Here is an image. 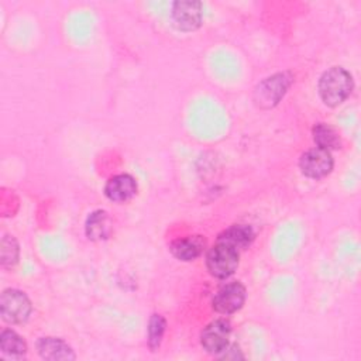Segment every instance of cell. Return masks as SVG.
<instances>
[{
  "label": "cell",
  "instance_id": "9",
  "mask_svg": "<svg viewBox=\"0 0 361 361\" xmlns=\"http://www.w3.org/2000/svg\"><path fill=\"white\" fill-rule=\"evenodd\" d=\"M137 193V182L131 175L120 173L110 178L104 186V195L117 203L130 200Z\"/></svg>",
  "mask_w": 361,
  "mask_h": 361
},
{
  "label": "cell",
  "instance_id": "1",
  "mask_svg": "<svg viewBox=\"0 0 361 361\" xmlns=\"http://www.w3.org/2000/svg\"><path fill=\"white\" fill-rule=\"evenodd\" d=\"M353 76L341 66L327 69L319 80V94L329 107L341 104L353 90Z\"/></svg>",
  "mask_w": 361,
  "mask_h": 361
},
{
  "label": "cell",
  "instance_id": "3",
  "mask_svg": "<svg viewBox=\"0 0 361 361\" xmlns=\"http://www.w3.org/2000/svg\"><path fill=\"white\" fill-rule=\"evenodd\" d=\"M28 296L18 289H6L0 298V313L4 322L11 324L24 323L31 313Z\"/></svg>",
  "mask_w": 361,
  "mask_h": 361
},
{
  "label": "cell",
  "instance_id": "12",
  "mask_svg": "<svg viewBox=\"0 0 361 361\" xmlns=\"http://www.w3.org/2000/svg\"><path fill=\"white\" fill-rule=\"evenodd\" d=\"M204 248V240L200 235H189L178 238L171 244V252L180 261H193L197 258Z\"/></svg>",
  "mask_w": 361,
  "mask_h": 361
},
{
  "label": "cell",
  "instance_id": "16",
  "mask_svg": "<svg viewBox=\"0 0 361 361\" xmlns=\"http://www.w3.org/2000/svg\"><path fill=\"white\" fill-rule=\"evenodd\" d=\"M165 331V319L161 314H152L148 323V344L152 350L158 348Z\"/></svg>",
  "mask_w": 361,
  "mask_h": 361
},
{
  "label": "cell",
  "instance_id": "17",
  "mask_svg": "<svg viewBox=\"0 0 361 361\" xmlns=\"http://www.w3.org/2000/svg\"><path fill=\"white\" fill-rule=\"evenodd\" d=\"M10 243H8V235H4L1 240V264L4 267H11L17 262L18 258V245L16 244L11 250Z\"/></svg>",
  "mask_w": 361,
  "mask_h": 361
},
{
  "label": "cell",
  "instance_id": "4",
  "mask_svg": "<svg viewBox=\"0 0 361 361\" xmlns=\"http://www.w3.org/2000/svg\"><path fill=\"white\" fill-rule=\"evenodd\" d=\"M292 78L288 73H276L262 80L254 92V100L257 106L269 109L275 106L290 86Z\"/></svg>",
  "mask_w": 361,
  "mask_h": 361
},
{
  "label": "cell",
  "instance_id": "10",
  "mask_svg": "<svg viewBox=\"0 0 361 361\" xmlns=\"http://www.w3.org/2000/svg\"><path fill=\"white\" fill-rule=\"evenodd\" d=\"M254 237H255V234H254V230L251 228V226L234 224L219 234L217 243L227 244V245L235 248L237 251H240V250L248 248L251 245V243L254 241Z\"/></svg>",
  "mask_w": 361,
  "mask_h": 361
},
{
  "label": "cell",
  "instance_id": "2",
  "mask_svg": "<svg viewBox=\"0 0 361 361\" xmlns=\"http://www.w3.org/2000/svg\"><path fill=\"white\" fill-rule=\"evenodd\" d=\"M238 258L240 251L227 244L217 243L209 250L206 255V267L212 276L217 279H226L237 269Z\"/></svg>",
  "mask_w": 361,
  "mask_h": 361
},
{
  "label": "cell",
  "instance_id": "7",
  "mask_svg": "<svg viewBox=\"0 0 361 361\" xmlns=\"http://www.w3.org/2000/svg\"><path fill=\"white\" fill-rule=\"evenodd\" d=\"M245 302V288L240 282H230L221 286L213 298V309L221 314H230L243 307Z\"/></svg>",
  "mask_w": 361,
  "mask_h": 361
},
{
  "label": "cell",
  "instance_id": "11",
  "mask_svg": "<svg viewBox=\"0 0 361 361\" xmlns=\"http://www.w3.org/2000/svg\"><path fill=\"white\" fill-rule=\"evenodd\" d=\"M38 354L44 360H75L73 350L61 338L42 337L37 343Z\"/></svg>",
  "mask_w": 361,
  "mask_h": 361
},
{
  "label": "cell",
  "instance_id": "14",
  "mask_svg": "<svg viewBox=\"0 0 361 361\" xmlns=\"http://www.w3.org/2000/svg\"><path fill=\"white\" fill-rule=\"evenodd\" d=\"M313 140L319 148L333 151L340 148V137L330 126L320 123L313 127Z\"/></svg>",
  "mask_w": 361,
  "mask_h": 361
},
{
  "label": "cell",
  "instance_id": "15",
  "mask_svg": "<svg viewBox=\"0 0 361 361\" xmlns=\"http://www.w3.org/2000/svg\"><path fill=\"white\" fill-rule=\"evenodd\" d=\"M110 231L109 217L106 212L97 210L92 213L86 221V234L90 240H103L107 238Z\"/></svg>",
  "mask_w": 361,
  "mask_h": 361
},
{
  "label": "cell",
  "instance_id": "6",
  "mask_svg": "<svg viewBox=\"0 0 361 361\" xmlns=\"http://www.w3.org/2000/svg\"><path fill=\"white\" fill-rule=\"evenodd\" d=\"M334 161L330 151L314 147L302 154L299 159V168L307 178L319 179L329 175L333 169Z\"/></svg>",
  "mask_w": 361,
  "mask_h": 361
},
{
  "label": "cell",
  "instance_id": "5",
  "mask_svg": "<svg viewBox=\"0 0 361 361\" xmlns=\"http://www.w3.org/2000/svg\"><path fill=\"white\" fill-rule=\"evenodd\" d=\"M231 334V326L224 319H217L212 323H209L202 334H200V343L202 347L213 355H219L224 353L228 348V338Z\"/></svg>",
  "mask_w": 361,
  "mask_h": 361
},
{
  "label": "cell",
  "instance_id": "13",
  "mask_svg": "<svg viewBox=\"0 0 361 361\" xmlns=\"http://www.w3.org/2000/svg\"><path fill=\"white\" fill-rule=\"evenodd\" d=\"M0 350L8 358H23L27 353V344L21 336L13 330H3L0 334Z\"/></svg>",
  "mask_w": 361,
  "mask_h": 361
},
{
  "label": "cell",
  "instance_id": "8",
  "mask_svg": "<svg viewBox=\"0 0 361 361\" xmlns=\"http://www.w3.org/2000/svg\"><path fill=\"white\" fill-rule=\"evenodd\" d=\"M202 3L192 0H180L172 4V20L178 30L193 31L202 24Z\"/></svg>",
  "mask_w": 361,
  "mask_h": 361
}]
</instances>
